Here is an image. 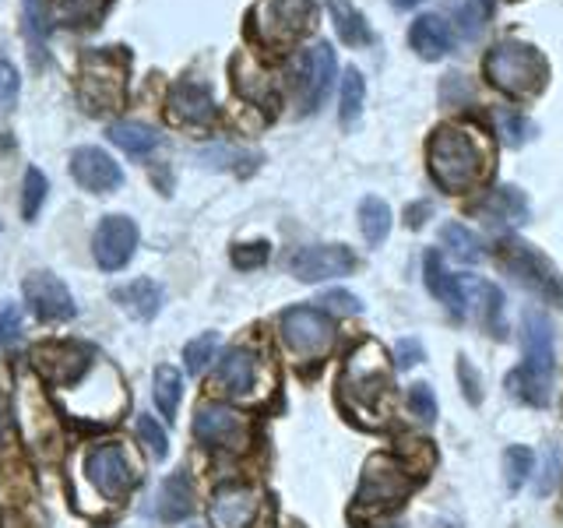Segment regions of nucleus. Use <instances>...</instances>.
<instances>
[{"label": "nucleus", "instance_id": "obj_13", "mask_svg": "<svg viewBox=\"0 0 563 528\" xmlns=\"http://www.w3.org/2000/svg\"><path fill=\"white\" fill-rule=\"evenodd\" d=\"M334 50L328 43H317L313 50L299 53L296 57V99H299V110H317L324 102V96L331 92V81H334Z\"/></svg>", "mask_w": 563, "mask_h": 528}, {"label": "nucleus", "instance_id": "obj_6", "mask_svg": "<svg viewBox=\"0 0 563 528\" xmlns=\"http://www.w3.org/2000/svg\"><path fill=\"white\" fill-rule=\"evenodd\" d=\"M128 92V53L123 50H85L78 64V96L88 113H110Z\"/></svg>", "mask_w": 563, "mask_h": 528}, {"label": "nucleus", "instance_id": "obj_34", "mask_svg": "<svg viewBox=\"0 0 563 528\" xmlns=\"http://www.w3.org/2000/svg\"><path fill=\"white\" fill-rule=\"evenodd\" d=\"M363 102H366V81L356 67H345V78H342V106H339V117L345 128H356V120L363 113Z\"/></svg>", "mask_w": 563, "mask_h": 528}, {"label": "nucleus", "instance_id": "obj_45", "mask_svg": "<svg viewBox=\"0 0 563 528\" xmlns=\"http://www.w3.org/2000/svg\"><path fill=\"white\" fill-rule=\"evenodd\" d=\"M457 381H462V392L468 398V405H479L483 402V381H479V370L468 363V356H457Z\"/></svg>", "mask_w": 563, "mask_h": 528}, {"label": "nucleus", "instance_id": "obj_44", "mask_svg": "<svg viewBox=\"0 0 563 528\" xmlns=\"http://www.w3.org/2000/svg\"><path fill=\"white\" fill-rule=\"evenodd\" d=\"M18 92H22V75L14 64L0 61V110H14Z\"/></svg>", "mask_w": 563, "mask_h": 528}, {"label": "nucleus", "instance_id": "obj_35", "mask_svg": "<svg viewBox=\"0 0 563 528\" xmlns=\"http://www.w3.org/2000/svg\"><path fill=\"white\" fill-rule=\"evenodd\" d=\"M532 472H536V451L532 448L515 444V448L504 451V483H507L510 493H518Z\"/></svg>", "mask_w": 563, "mask_h": 528}, {"label": "nucleus", "instance_id": "obj_5", "mask_svg": "<svg viewBox=\"0 0 563 528\" xmlns=\"http://www.w3.org/2000/svg\"><path fill=\"white\" fill-rule=\"evenodd\" d=\"M419 486V475L395 454H374L363 469L356 497H352V515H387L401 507Z\"/></svg>", "mask_w": 563, "mask_h": 528}, {"label": "nucleus", "instance_id": "obj_36", "mask_svg": "<svg viewBox=\"0 0 563 528\" xmlns=\"http://www.w3.org/2000/svg\"><path fill=\"white\" fill-rule=\"evenodd\" d=\"M106 8V0H53V22L64 25H85L99 18Z\"/></svg>", "mask_w": 563, "mask_h": 528}, {"label": "nucleus", "instance_id": "obj_24", "mask_svg": "<svg viewBox=\"0 0 563 528\" xmlns=\"http://www.w3.org/2000/svg\"><path fill=\"white\" fill-rule=\"evenodd\" d=\"M409 46L422 61H440L451 50V25L440 14H419L409 29Z\"/></svg>", "mask_w": 563, "mask_h": 528}, {"label": "nucleus", "instance_id": "obj_38", "mask_svg": "<svg viewBox=\"0 0 563 528\" xmlns=\"http://www.w3.org/2000/svg\"><path fill=\"white\" fill-rule=\"evenodd\" d=\"M46 190H49L46 176L35 166H29L25 169V184H22V216H25V222H32L35 216H40V208L46 201Z\"/></svg>", "mask_w": 563, "mask_h": 528}, {"label": "nucleus", "instance_id": "obj_20", "mask_svg": "<svg viewBox=\"0 0 563 528\" xmlns=\"http://www.w3.org/2000/svg\"><path fill=\"white\" fill-rule=\"evenodd\" d=\"M422 278H427V289L430 296H437L454 317H465L468 314V296H465V282L448 272L444 254L440 251H427L422 257Z\"/></svg>", "mask_w": 563, "mask_h": 528}, {"label": "nucleus", "instance_id": "obj_50", "mask_svg": "<svg viewBox=\"0 0 563 528\" xmlns=\"http://www.w3.org/2000/svg\"><path fill=\"white\" fill-rule=\"evenodd\" d=\"M4 433H8V402L0 395V440H4Z\"/></svg>", "mask_w": 563, "mask_h": 528}, {"label": "nucleus", "instance_id": "obj_19", "mask_svg": "<svg viewBox=\"0 0 563 528\" xmlns=\"http://www.w3.org/2000/svg\"><path fill=\"white\" fill-rule=\"evenodd\" d=\"M169 117L176 123H190V128H205V123L216 120V99H211L208 85L176 81L169 88Z\"/></svg>", "mask_w": 563, "mask_h": 528}, {"label": "nucleus", "instance_id": "obj_40", "mask_svg": "<svg viewBox=\"0 0 563 528\" xmlns=\"http://www.w3.org/2000/svg\"><path fill=\"white\" fill-rule=\"evenodd\" d=\"M137 440L148 448V454L155 458V462H163V458L169 454V437H166V430L158 427L152 416H145V413L137 416Z\"/></svg>", "mask_w": 563, "mask_h": 528}, {"label": "nucleus", "instance_id": "obj_26", "mask_svg": "<svg viewBox=\"0 0 563 528\" xmlns=\"http://www.w3.org/2000/svg\"><path fill=\"white\" fill-rule=\"evenodd\" d=\"M190 510H194V483H190V475L180 469L163 483V490H158V518L176 525V521H187Z\"/></svg>", "mask_w": 563, "mask_h": 528}, {"label": "nucleus", "instance_id": "obj_17", "mask_svg": "<svg viewBox=\"0 0 563 528\" xmlns=\"http://www.w3.org/2000/svg\"><path fill=\"white\" fill-rule=\"evenodd\" d=\"M261 507V490L246 483H225L211 493L208 504V521L211 528H246L257 518Z\"/></svg>", "mask_w": 563, "mask_h": 528}, {"label": "nucleus", "instance_id": "obj_51", "mask_svg": "<svg viewBox=\"0 0 563 528\" xmlns=\"http://www.w3.org/2000/svg\"><path fill=\"white\" fill-rule=\"evenodd\" d=\"M391 4L405 11V8H416V4H419V0H391Z\"/></svg>", "mask_w": 563, "mask_h": 528}, {"label": "nucleus", "instance_id": "obj_16", "mask_svg": "<svg viewBox=\"0 0 563 528\" xmlns=\"http://www.w3.org/2000/svg\"><path fill=\"white\" fill-rule=\"evenodd\" d=\"M137 226L128 216H106L92 237V254L102 272H120L134 257Z\"/></svg>", "mask_w": 563, "mask_h": 528}, {"label": "nucleus", "instance_id": "obj_12", "mask_svg": "<svg viewBox=\"0 0 563 528\" xmlns=\"http://www.w3.org/2000/svg\"><path fill=\"white\" fill-rule=\"evenodd\" d=\"M194 437H198L205 448L243 451L251 444V422L236 409H229V405L208 402L194 413Z\"/></svg>", "mask_w": 563, "mask_h": 528}, {"label": "nucleus", "instance_id": "obj_15", "mask_svg": "<svg viewBox=\"0 0 563 528\" xmlns=\"http://www.w3.org/2000/svg\"><path fill=\"white\" fill-rule=\"evenodd\" d=\"M22 293H25L29 310L40 317V321H70V317L78 314L70 289L64 286L57 275H49V272H32V275H25Z\"/></svg>", "mask_w": 563, "mask_h": 528}, {"label": "nucleus", "instance_id": "obj_48", "mask_svg": "<svg viewBox=\"0 0 563 528\" xmlns=\"http://www.w3.org/2000/svg\"><path fill=\"white\" fill-rule=\"evenodd\" d=\"M489 14V0H468V4L462 8V29L465 35H475V29H479V22Z\"/></svg>", "mask_w": 563, "mask_h": 528}, {"label": "nucleus", "instance_id": "obj_9", "mask_svg": "<svg viewBox=\"0 0 563 528\" xmlns=\"http://www.w3.org/2000/svg\"><path fill=\"white\" fill-rule=\"evenodd\" d=\"M282 345H286L296 360H321L334 345V324L324 310L317 307H289L282 314Z\"/></svg>", "mask_w": 563, "mask_h": 528}, {"label": "nucleus", "instance_id": "obj_37", "mask_svg": "<svg viewBox=\"0 0 563 528\" xmlns=\"http://www.w3.org/2000/svg\"><path fill=\"white\" fill-rule=\"evenodd\" d=\"M216 352H219V334L216 331H205V334H198L194 342H187V349H184V360H187V374H205V366L216 360Z\"/></svg>", "mask_w": 563, "mask_h": 528}, {"label": "nucleus", "instance_id": "obj_7", "mask_svg": "<svg viewBox=\"0 0 563 528\" xmlns=\"http://www.w3.org/2000/svg\"><path fill=\"white\" fill-rule=\"evenodd\" d=\"M497 261L518 286L536 293L539 299H545V304L563 307V275L556 272V264L550 257L536 251L532 243H525L518 237H504L497 246Z\"/></svg>", "mask_w": 563, "mask_h": 528}, {"label": "nucleus", "instance_id": "obj_10", "mask_svg": "<svg viewBox=\"0 0 563 528\" xmlns=\"http://www.w3.org/2000/svg\"><path fill=\"white\" fill-rule=\"evenodd\" d=\"M32 366L49 387H75L99 366V356L85 342H43L32 349Z\"/></svg>", "mask_w": 563, "mask_h": 528}, {"label": "nucleus", "instance_id": "obj_47", "mask_svg": "<svg viewBox=\"0 0 563 528\" xmlns=\"http://www.w3.org/2000/svg\"><path fill=\"white\" fill-rule=\"evenodd\" d=\"M422 363V342L419 339H401L395 345V366L398 370H412Z\"/></svg>", "mask_w": 563, "mask_h": 528}, {"label": "nucleus", "instance_id": "obj_43", "mask_svg": "<svg viewBox=\"0 0 563 528\" xmlns=\"http://www.w3.org/2000/svg\"><path fill=\"white\" fill-rule=\"evenodd\" d=\"M268 254H272V246L264 240H257V243H236L229 257H233V264L240 272H251V268H261V264L268 261Z\"/></svg>", "mask_w": 563, "mask_h": 528}, {"label": "nucleus", "instance_id": "obj_14", "mask_svg": "<svg viewBox=\"0 0 563 528\" xmlns=\"http://www.w3.org/2000/svg\"><path fill=\"white\" fill-rule=\"evenodd\" d=\"M356 268V254L342 243H324V246H299L289 254V272L299 282H328L349 275Z\"/></svg>", "mask_w": 563, "mask_h": 528}, {"label": "nucleus", "instance_id": "obj_32", "mask_svg": "<svg viewBox=\"0 0 563 528\" xmlns=\"http://www.w3.org/2000/svg\"><path fill=\"white\" fill-rule=\"evenodd\" d=\"M180 398H184V377H180V370L169 366V363L155 366V405H158V413H163L166 419H176Z\"/></svg>", "mask_w": 563, "mask_h": 528}, {"label": "nucleus", "instance_id": "obj_41", "mask_svg": "<svg viewBox=\"0 0 563 528\" xmlns=\"http://www.w3.org/2000/svg\"><path fill=\"white\" fill-rule=\"evenodd\" d=\"M405 398H409L412 416L419 422H430V427H433V422H437V395H433V387L419 381V384L409 387V395H405Z\"/></svg>", "mask_w": 563, "mask_h": 528}, {"label": "nucleus", "instance_id": "obj_25", "mask_svg": "<svg viewBox=\"0 0 563 528\" xmlns=\"http://www.w3.org/2000/svg\"><path fill=\"white\" fill-rule=\"evenodd\" d=\"M475 211H479L483 222H489V226L515 229V226H521L528 219V198H525V190H518V187H500V190H493Z\"/></svg>", "mask_w": 563, "mask_h": 528}, {"label": "nucleus", "instance_id": "obj_39", "mask_svg": "<svg viewBox=\"0 0 563 528\" xmlns=\"http://www.w3.org/2000/svg\"><path fill=\"white\" fill-rule=\"evenodd\" d=\"M497 128H500V134H504V141L510 148H521V145H528V141L536 138V123L525 120L521 113H510V110L497 113Z\"/></svg>", "mask_w": 563, "mask_h": 528}, {"label": "nucleus", "instance_id": "obj_2", "mask_svg": "<svg viewBox=\"0 0 563 528\" xmlns=\"http://www.w3.org/2000/svg\"><path fill=\"white\" fill-rule=\"evenodd\" d=\"M339 387H342L339 392L342 405L352 419L363 422V427H384L387 413H391L395 381H391V363H387L377 342H360L349 352Z\"/></svg>", "mask_w": 563, "mask_h": 528}, {"label": "nucleus", "instance_id": "obj_22", "mask_svg": "<svg viewBox=\"0 0 563 528\" xmlns=\"http://www.w3.org/2000/svg\"><path fill=\"white\" fill-rule=\"evenodd\" d=\"M113 304H120L123 310L134 317V321H152V317L163 310L166 293L152 278H134V282H128V286L113 289Z\"/></svg>", "mask_w": 563, "mask_h": 528}, {"label": "nucleus", "instance_id": "obj_29", "mask_svg": "<svg viewBox=\"0 0 563 528\" xmlns=\"http://www.w3.org/2000/svg\"><path fill=\"white\" fill-rule=\"evenodd\" d=\"M106 138H110L120 152H128L134 158H145L148 152L158 148V134L152 128H145V123H131V120L113 123V128L106 131Z\"/></svg>", "mask_w": 563, "mask_h": 528}, {"label": "nucleus", "instance_id": "obj_1", "mask_svg": "<svg viewBox=\"0 0 563 528\" xmlns=\"http://www.w3.org/2000/svg\"><path fill=\"white\" fill-rule=\"evenodd\" d=\"M427 163L433 184L444 194H472L489 180L493 145L475 128L444 123L430 134Z\"/></svg>", "mask_w": 563, "mask_h": 528}, {"label": "nucleus", "instance_id": "obj_31", "mask_svg": "<svg viewBox=\"0 0 563 528\" xmlns=\"http://www.w3.org/2000/svg\"><path fill=\"white\" fill-rule=\"evenodd\" d=\"M22 11H25L22 32H25L29 53H32V64L43 67L46 64V32H49V22L43 14V0H22Z\"/></svg>", "mask_w": 563, "mask_h": 528}, {"label": "nucleus", "instance_id": "obj_8", "mask_svg": "<svg viewBox=\"0 0 563 528\" xmlns=\"http://www.w3.org/2000/svg\"><path fill=\"white\" fill-rule=\"evenodd\" d=\"M310 18H313V0H261L251 22H254V35L264 46L286 50L310 29Z\"/></svg>", "mask_w": 563, "mask_h": 528}, {"label": "nucleus", "instance_id": "obj_30", "mask_svg": "<svg viewBox=\"0 0 563 528\" xmlns=\"http://www.w3.org/2000/svg\"><path fill=\"white\" fill-rule=\"evenodd\" d=\"M360 229L369 246H380L391 233V208H387L384 198H374V194H366L360 201Z\"/></svg>", "mask_w": 563, "mask_h": 528}, {"label": "nucleus", "instance_id": "obj_21", "mask_svg": "<svg viewBox=\"0 0 563 528\" xmlns=\"http://www.w3.org/2000/svg\"><path fill=\"white\" fill-rule=\"evenodd\" d=\"M229 75H233V88L240 99L254 102V106H272L275 102V78L272 70H264L251 53H236L233 64H229Z\"/></svg>", "mask_w": 563, "mask_h": 528}, {"label": "nucleus", "instance_id": "obj_46", "mask_svg": "<svg viewBox=\"0 0 563 528\" xmlns=\"http://www.w3.org/2000/svg\"><path fill=\"white\" fill-rule=\"evenodd\" d=\"M18 339H22V310H18L14 304H8L4 310H0V349L14 345Z\"/></svg>", "mask_w": 563, "mask_h": 528}, {"label": "nucleus", "instance_id": "obj_42", "mask_svg": "<svg viewBox=\"0 0 563 528\" xmlns=\"http://www.w3.org/2000/svg\"><path fill=\"white\" fill-rule=\"evenodd\" d=\"M201 163H205V166H211V169H236V163L257 166V155L219 145V148H205V152H201Z\"/></svg>", "mask_w": 563, "mask_h": 528}, {"label": "nucleus", "instance_id": "obj_33", "mask_svg": "<svg viewBox=\"0 0 563 528\" xmlns=\"http://www.w3.org/2000/svg\"><path fill=\"white\" fill-rule=\"evenodd\" d=\"M440 240H444V246H448V251L457 261H465V264L483 261V243H479V237H475L472 229L462 226V222H448L444 229H440Z\"/></svg>", "mask_w": 563, "mask_h": 528}, {"label": "nucleus", "instance_id": "obj_23", "mask_svg": "<svg viewBox=\"0 0 563 528\" xmlns=\"http://www.w3.org/2000/svg\"><path fill=\"white\" fill-rule=\"evenodd\" d=\"M216 381L229 395H251L257 384V356L251 349H229L219 363Z\"/></svg>", "mask_w": 563, "mask_h": 528}, {"label": "nucleus", "instance_id": "obj_18", "mask_svg": "<svg viewBox=\"0 0 563 528\" xmlns=\"http://www.w3.org/2000/svg\"><path fill=\"white\" fill-rule=\"evenodd\" d=\"M70 176L92 194H110L123 184V169L102 148H78L70 155Z\"/></svg>", "mask_w": 563, "mask_h": 528}, {"label": "nucleus", "instance_id": "obj_27", "mask_svg": "<svg viewBox=\"0 0 563 528\" xmlns=\"http://www.w3.org/2000/svg\"><path fill=\"white\" fill-rule=\"evenodd\" d=\"M468 289L479 299V314H483V324L493 339H507V321H504V293L493 286V282H479V278H468Z\"/></svg>", "mask_w": 563, "mask_h": 528}, {"label": "nucleus", "instance_id": "obj_28", "mask_svg": "<svg viewBox=\"0 0 563 528\" xmlns=\"http://www.w3.org/2000/svg\"><path fill=\"white\" fill-rule=\"evenodd\" d=\"M328 11L334 18V29H339V35L345 40V46H366L369 40H374V32H369L366 18L356 11L352 0H328Z\"/></svg>", "mask_w": 563, "mask_h": 528}, {"label": "nucleus", "instance_id": "obj_11", "mask_svg": "<svg viewBox=\"0 0 563 528\" xmlns=\"http://www.w3.org/2000/svg\"><path fill=\"white\" fill-rule=\"evenodd\" d=\"M85 480L92 483L106 501H123L137 486V472L120 444H99L85 458Z\"/></svg>", "mask_w": 563, "mask_h": 528}, {"label": "nucleus", "instance_id": "obj_4", "mask_svg": "<svg viewBox=\"0 0 563 528\" xmlns=\"http://www.w3.org/2000/svg\"><path fill=\"white\" fill-rule=\"evenodd\" d=\"M483 70H486V81L510 99H536L545 88V81H550V64H545V57L532 43H521V40H504L493 46L483 61Z\"/></svg>", "mask_w": 563, "mask_h": 528}, {"label": "nucleus", "instance_id": "obj_49", "mask_svg": "<svg viewBox=\"0 0 563 528\" xmlns=\"http://www.w3.org/2000/svg\"><path fill=\"white\" fill-rule=\"evenodd\" d=\"M324 307H331V310H339V314H349V317H356V314H363V304L352 293H328L324 299H321Z\"/></svg>", "mask_w": 563, "mask_h": 528}, {"label": "nucleus", "instance_id": "obj_3", "mask_svg": "<svg viewBox=\"0 0 563 528\" xmlns=\"http://www.w3.org/2000/svg\"><path fill=\"white\" fill-rule=\"evenodd\" d=\"M521 349H525V363L507 374V395L542 409L553 398V370H556V334L550 317L542 310H525Z\"/></svg>", "mask_w": 563, "mask_h": 528}]
</instances>
